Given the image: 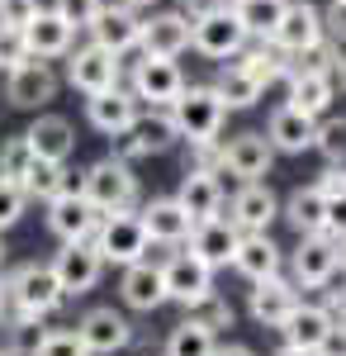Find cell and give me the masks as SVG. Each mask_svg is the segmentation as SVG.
Returning a JSON list of instances; mask_svg holds the SVG:
<instances>
[{
  "mask_svg": "<svg viewBox=\"0 0 346 356\" xmlns=\"http://www.w3.org/2000/svg\"><path fill=\"white\" fill-rule=\"evenodd\" d=\"M62 285H57L53 266H43V261H28L19 271L5 280V309H0V318H10V323H38V318H48L62 309Z\"/></svg>",
  "mask_w": 346,
  "mask_h": 356,
  "instance_id": "cell-1",
  "label": "cell"
},
{
  "mask_svg": "<svg viewBox=\"0 0 346 356\" xmlns=\"http://www.w3.org/2000/svg\"><path fill=\"white\" fill-rule=\"evenodd\" d=\"M171 124H176V134L186 138V143H213V138L223 134V119H228V105L218 100V90L213 86H186L171 105Z\"/></svg>",
  "mask_w": 346,
  "mask_h": 356,
  "instance_id": "cell-2",
  "label": "cell"
},
{
  "mask_svg": "<svg viewBox=\"0 0 346 356\" xmlns=\"http://www.w3.org/2000/svg\"><path fill=\"white\" fill-rule=\"evenodd\" d=\"M90 243H95V252L105 257V266L109 261H114V266H133V261L147 257V247H152L147 233H142V219H138L133 209H109V214H100Z\"/></svg>",
  "mask_w": 346,
  "mask_h": 356,
  "instance_id": "cell-3",
  "label": "cell"
},
{
  "mask_svg": "<svg viewBox=\"0 0 346 356\" xmlns=\"http://www.w3.org/2000/svg\"><path fill=\"white\" fill-rule=\"evenodd\" d=\"M190 48L213 57V62H228V57H238L247 48V29L238 24V15L228 5H213L199 19H190Z\"/></svg>",
  "mask_w": 346,
  "mask_h": 356,
  "instance_id": "cell-4",
  "label": "cell"
},
{
  "mask_svg": "<svg viewBox=\"0 0 346 356\" xmlns=\"http://www.w3.org/2000/svg\"><path fill=\"white\" fill-rule=\"evenodd\" d=\"M81 195H85L100 214H109V209H133L138 204V181H133V171H129V162L105 157V162H95L81 176Z\"/></svg>",
  "mask_w": 346,
  "mask_h": 356,
  "instance_id": "cell-5",
  "label": "cell"
},
{
  "mask_svg": "<svg viewBox=\"0 0 346 356\" xmlns=\"http://www.w3.org/2000/svg\"><path fill=\"white\" fill-rule=\"evenodd\" d=\"M176 138H181V134H176V124H171V114H166V110H157V114H138L133 129L114 134V157H119V162H138V157L166 152Z\"/></svg>",
  "mask_w": 346,
  "mask_h": 356,
  "instance_id": "cell-6",
  "label": "cell"
},
{
  "mask_svg": "<svg viewBox=\"0 0 346 356\" xmlns=\"http://www.w3.org/2000/svg\"><path fill=\"white\" fill-rule=\"evenodd\" d=\"M53 275H57V285H62V295H85V290L100 285L105 257L95 252L90 238L85 243H62V252L53 257Z\"/></svg>",
  "mask_w": 346,
  "mask_h": 356,
  "instance_id": "cell-7",
  "label": "cell"
},
{
  "mask_svg": "<svg viewBox=\"0 0 346 356\" xmlns=\"http://www.w3.org/2000/svg\"><path fill=\"white\" fill-rule=\"evenodd\" d=\"M181 90H186V76H181L176 57H138V67H133V95H138V105L166 110Z\"/></svg>",
  "mask_w": 346,
  "mask_h": 356,
  "instance_id": "cell-8",
  "label": "cell"
},
{
  "mask_svg": "<svg viewBox=\"0 0 346 356\" xmlns=\"http://www.w3.org/2000/svg\"><path fill=\"white\" fill-rule=\"evenodd\" d=\"M119 72H124L119 57L109 48H100V43H85L76 53H67V81L76 86L81 95H100L109 86H119Z\"/></svg>",
  "mask_w": 346,
  "mask_h": 356,
  "instance_id": "cell-9",
  "label": "cell"
},
{
  "mask_svg": "<svg viewBox=\"0 0 346 356\" xmlns=\"http://www.w3.org/2000/svg\"><path fill=\"white\" fill-rule=\"evenodd\" d=\"M161 280H166V300L186 304V309H195L199 300L213 295V271L199 257H190V252H176V257L161 266Z\"/></svg>",
  "mask_w": 346,
  "mask_h": 356,
  "instance_id": "cell-10",
  "label": "cell"
},
{
  "mask_svg": "<svg viewBox=\"0 0 346 356\" xmlns=\"http://www.w3.org/2000/svg\"><path fill=\"white\" fill-rule=\"evenodd\" d=\"M10 81H5V100L15 105V110H38V105H48L57 95V76L48 62H38V57H24L15 72H5Z\"/></svg>",
  "mask_w": 346,
  "mask_h": 356,
  "instance_id": "cell-11",
  "label": "cell"
},
{
  "mask_svg": "<svg viewBox=\"0 0 346 356\" xmlns=\"http://www.w3.org/2000/svg\"><path fill=\"white\" fill-rule=\"evenodd\" d=\"M100 223V209L85 200L81 191H62L48 200V228H53L62 243H85Z\"/></svg>",
  "mask_w": 346,
  "mask_h": 356,
  "instance_id": "cell-12",
  "label": "cell"
},
{
  "mask_svg": "<svg viewBox=\"0 0 346 356\" xmlns=\"http://www.w3.org/2000/svg\"><path fill=\"white\" fill-rule=\"evenodd\" d=\"M138 114H142V105H138L133 90H124V86H109L100 95H85V119H90V129H100L105 138L133 129Z\"/></svg>",
  "mask_w": 346,
  "mask_h": 356,
  "instance_id": "cell-13",
  "label": "cell"
},
{
  "mask_svg": "<svg viewBox=\"0 0 346 356\" xmlns=\"http://www.w3.org/2000/svg\"><path fill=\"white\" fill-rule=\"evenodd\" d=\"M76 337L85 342L90 356H114L124 347H133V328H129V318L119 309H90L76 323Z\"/></svg>",
  "mask_w": 346,
  "mask_h": 356,
  "instance_id": "cell-14",
  "label": "cell"
},
{
  "mask_svg": "<svg viewBox=\"0 0 346 356\" xmlns=\"http://www.w3.org/2000/svg\"><path fill=\"white\" fill-rule=\"evenodd\" d=\"M337 238L327 233H304V243L294 252V285L304 290H322L332 275H337Z\"/></svg>",
  "mask_w": 346,
  "mask_h": 356,
  "instance_id": "cell-15",
  "label": "cell"
},
{
  "mask_svg": "<svg viewBox=\"0 0 346 356\" xmlns=\"http://www.w3.org/2000/svg\"><path fill=\"white\" fill-rule=\"evenodd\" d=\"M270 43L280 48L285 57L304 53V48H313L322 38V10H313L308 0H299V5H285V15H280V24L266 33Z\"/></svg>",
  "mask_w": 346,
  "mask_h": 356,
  "instance_id": "cell-16",
  "label": "cell"
},
{
  "mask_svg": "<svg viewBox=\"0 0 346 356\" xmlns=\"http://www.w3.org/2000/svg\"><path fill=\"white\" fill-rule=\"evenodd\" d=\"M275 214H280V200H275V191H270L266 181H242V191L233 195L228 223H233L238 233H266Z\"/></svg>",
  "mask_w": 346,
  "mask_h": 356,
  "instance_id": "cell-17",
  "label": "cell"
},
{
  "mask_svg": "<svg viewBox=\"0 0 346 356\" xmlns=\"http://www.w3.org/2000/svg\"><path fill=\"white\" fill-rule=\"evenodd\" d=\"M72 38H76V29L67 24L57 10H43V5H38V15L24 24V48H28V57H38V62L67 57L72 53Z\"/></svg>",
  "mask_w": 346,
  "mask_h": 356,
  "instance_id": "cell-18",
  "label": "cell"
},
{
  "mask_svg": "<svg viewBox=\"0 0 346 356\" xmlns=\"http://www.w3.org/2000/svg\"><path fill=\"white\" fill-rule=\"evenodd\" d=\"M138 48H142V57H181L190 48V19L181 10H166V15L142 19Z\"/></svg>",
  "mask_w": 346,
  "mask_h": 356,
  "instance_id": "cell-19",
  "label": "cell"
},
{
  "mask_svg": "<svg viewBox=\"0 0 346 356\" xmlns=\"http://www.w3.org/2000/svg\"><path fill=\"white\" fill-rule=\"evenodd\" d=\"M270 162H275V147L266 143V134H238L223 147L218 171L238 176V181H261V176H270Z\"/></svg>",
  "mask_w": 346,
  "mask_h": 356,
  "instance_id": "cell-20",
  "label": "cell"
},
{
  "mask_svg": "<svg viewBox=\"0 0 346 356\" xmlns=\"http://www.w3.org/2000/svg\"><path fill=\"white\" fill-rule=\"evenodd\" d=\"M238 228H233V223L223 219V214H218V219H204V223H195V228H190V257H199V261H204V266H209V271H218V266H228V261H233V252H238Z\"/></svg>",
  "mask_w": 346,
  "mask_h": 356,
  "instance_id": "cell-21",
  "label": "cell"
},
{
  "mask_svg": "<svg viewBox=\"0 0 346 356\" xmlns=\"http://www.w3.org/2000/svg\"><path fill=\"white\" fill-rule=\"evenodd\" d=\"M299 304V285L285 275H266V280H252V318L261 328H280Z\"/></svg>",
  "mask_w": 346,
  "mask_h": 356,
  "instance_id": "cell-22",
  "label": "cell"
},
{
  "mask_svg": "<svg viewBox=\"0 0 346 356\" xmlns=\"http://www.w3.org/2000/svg\"><path fill=\"white\" fill-rule=\"evenodd\" d=\"M90 33H95V43L100 48H109L114 57L133 53L138 48V33H142V19L133 15V5H100V15H95V24H90Z\"/></svg>",
  "mask_w": 346,
  "mask_h": 356,
  "instance_id": "cell-23",
  "label": "cell"
},
{
  "mask_svg": "<svg viewBox=\"0 0 346 356\" xmlns=\"http://www.w3.org/2000/svg\"><path fill=\"white\" fill-rule=\"evenodd\" d=\"M181 209H186L195 223L218 219L223 214V186H218V171H195L186 166V181H181Z\"/></svg>",
  "mask_w": 346,
  "mask_h": 356,
  "instance_id": "cell-24",
  "label": "cell"
},
{
  "mask_svg": "<svg viewBox=\"0 0 346 356\" xmlns=\"http://www.w3.org/2000/svg\"><path fill=\"white\" fill-rule=\"evenodd\" d=\"M138 219H142L147 243H166V247H181L190 238V228H195V219L181 209V200H152Z\"/></svg>",
  "mask_w": 346,
  "mask_h": 356,
  "instance_id": "cell-25",
  "label": "cell"
},
{
  "mask_svg": "<svg viewBox=\"0 0 346 356\" xmlns=\"http://www.w3.org/2000/svg\"><path fill=\"white\" fill-rule=\"evenodd\" d=\"M119 295L129 309H142V314H152L166 304V280H161V266H152L147 257L133 261V266H124V280H119Z\"/></svg>",
  "mask_w": 346,
  "mask_h": 356,
  "instance_id": "cell-26",
  "label": "cell"
},
{
  "mask_svg": "<svg viewBox=\"0 0 346 356\" xmlns=\"http://www.w3.org/2000/svg\"><path fill=\"white\" fill-rule=\"evenodd\" d=\"M24 138H28V152L43 157V162H67L72 147H76V129H72L62 114H38V119L28 124Z\"/></svg>",
  "mask_w": 346,
  "mask_h": 356,
  "instance_id": "cell-27",
  "label": "cell"
},
{
  "mask_svg": "<svg viewBox=\"0 0 346 356\" xmlns=\"http://www.w3.org/2000/svg\"><path fill=\"white\" fill-rule=\"evenodd\" d=\"M313 129H318V119L280 105V110L266 119V143L275 152H308V147H313Z\"/></svg>",
  "mask_w": 346,
  "mask_h": 356,
  "instance_id": "cell-28",
  "label": "cell"
},
{
  "mask_svg": "<svg viewBox=\"0 0 346 356\" xmlns=\"http://www.w3.org/2000/svg\"><path fill=\"white\" fill-rule=\"evenodd\" d=\"M233 266H238L247 280L280 275V247L270 243L266 233H242V238H238V252H233Z\"/></svg>",
  "mask_w": 346,
  "mask_h": 356,
  "instance_id": "cell-29",
  "label": "cell"
},
{
  "mask_svg": "<svg viewBox=\"0 0 346 356\" xmlns=\"http://www.w3.org/2000/svg\"><path fill=\"white\" fill-rule=\"evenodd\" d=\"M327 328H332V314H327L322 304H304V300L294 304V314L280 323L285 342H290V347H299V352H313Z\"/></svg>",
  "mask_w": 346,
  "mask_h": 356,
  "instance_id": "cell-30",
  "label": "cell"
},
{
  "mask_svg": "<svg viewBox=\"0 0 346 356\" xmlns=\"http://www.w3.org/2000/svg\"><path fill=\"white\" fill-rule=\"evenodd\" d=\"M19 191L33 195V200H53L62 191H81V176L67 171V162H43V157H33L24 171V181H19Z\"/></svg>",
  "mask_w": 346,
  "mask_h": 356,
  "instance_id": "cell-31",
  "label": "cell"
},
{
  "mask_svg": "<svg viewBox=\"0 0 346 356\" xmlns=\"http://www.w3.org/2000/svg\"><path fill=\"white\" fill-rule=\"evenodd\" d=\"M290 110L322 119L332 110V76H313V72H290Z\"/></svg>",
  "mask_w": 346,
  "mask_h": 356,
  "instance_id": "cell-32",
  "label": "cell"
},
{
  "mask_svg": "<svg viewBox=\"0 0 346 356\" xmlns=\"http://www.w3.org/2000/svg\"><path fill=\"white\" fill-rule=\"evenodd\" d=\"M238 67L247 72V76H256L261 86H270V81H290V72H294L290 57L280 53L270 38H261L256 48H242V53H238Z\"/></svg>",
  "mask_w": 346,
  "mask_h": 356,
  "instance_id": "cell-33",
  "label": "cell"
},
{
  "mask_svg": "<svg viewBox=\"0 0 346 356\" xmlns=\"http://www.w3.org/2000/svg\"><path fill=\"white\" fill-rule=\"evenodd\" d=\"M213 90H218V100H223L228 110H252V105L261 100V90H266V86L256 81V76H247L238 62H223V72H218Z\"/></svg>",
  "mask_w": 346,
  "mask_h": 356,
  "instance_id": "cell-34",
  "label": "cell"
},
{
  "mask_svg": "<svg viewBox=\"0 0 346 356\" xmlns=\"http://www.w3.org/2000/svg\"><path fill=\"white\" fill-rule=\"evenodd\" d=\"M285 219L294 223V233L304 238V233H322V223H327V200H322L313 186H304V191H294L285 200Z\"/></svg>",
  "mask_w": 346,
  "mask_h": 356,
  "instance_id": "cell-35",
  "label": "cell"
},
{
  "mask_svg": "<svg viewBox=\"0 0 346 356\" xmlns=\"http://www.w3.org/2000/svg\"><path fill=\"white\" fill-rule=\"evenodd\" d=\"M285 5H290V0H233L228 10L238 15V24L247 29V38H266L270 29L280 24Z\"/></svg>",
  "mask_w": 346,
  "mask_h": 356,
  "instance_id": "cell-36",
  "label": "cell"
},
{
  "mask_svg": "<svg viewBox=\"0 0 346 356\" xmlns=\"http://www.w3.org/2000/svg\"><path fill=\"white\" fill-rule=\"evenodd\" d=\"M213 332L204 328V323H195V318H186V323H176L171 328V337H166V356H213Z\"/></svg>",
  "mask_w": 346,
  "mask_h": 356,
  "instance_id": "cell-37",
  "label": "cell"
},
{
  "mask_svg": "<svg viewBox=\"0 0 346 356\" xmlns=\"http://www.w3.org/2000/svg\"><path fill=\"white\" fill-rule=\"evenodd\" d=\"M290 67H294V72H313V76H337V67H342V43L322 33V38L313 43V48L294 53V62H290Z\"/></svg>",
  "mask_w": 346,
  "mask_h": 356,
  "instance_id": "cell-38",
  "label": "cell"
},
{
  "mask_svg": "<svg viewBox=\"0 0 346 356\" xmlns=\"http://www.w3.org/2000/svg\"><path fill=\"white\" fill-rule=\"evenodd\" d=\"M28 162H33V152H28V138H5L0 143V181H10V186H19L24 181Z\"/></svg>",
  "mask_w": 346,
  "mask_h": 356,
  "instance_id": "cell-39",
  "label": "cell"
},
{
  "mask_svg": "<svg viewBox=\"0 0 346 356\" xmlns=\"http://www.w3.org/2000/svg\"><path fill=\"white\" fill-rule=\"evenodd\" d=\"M313 147L332 166H346V119H322L318 129H313Z\"/></svg>",
  "mask_w": 346,
  "mask_h": 356,
  "instance_id": "cell-40",
  "label": "cell"
},
{
  "mask_svg": "<svg viewBox=\"0 0 346 356\" xmlns=\"http://www.w3.org/2000/svg\"><path fill=\"white\" fill-rule=\"evenodd\" d=\"M33 356H90L85 352V342H81L72 328H53V332H43L33 347H28Z\"/></svg>",
  "mask_w": 346,
  "mask_h": 356,
  "instance_id": "cell-41",
  "label": "cell"
},
{
  "mask_svg": "<svg viewBox=\"0 0 346 356\" xmlns=\"http://www.w3.org/2000/svg\"><path fill=\"white\" fill-rule=\"evenodd\" d=\"M190 318H195V323H204L209 332L233 328V304H228V300H218V290H213L209 300H199L195 309H190Z\"/></svg>",
  "mask_w": 346,
  "mask_h": 356,
  "instance_id": "cell-42",
  "label": "cell"
},
{
  "mask_svg": "<svg viewBox=\"0 0 346 356\" xmlns=\"http://www.w3.org/2000/svg\"><path fill=\"white\" fill-rule=\"evenodd\" d=\"M24 57H28V48H24V29L0 24V72H15Z\"/></svg>",
  "mask_w": 346,
  "mask_h": 356,
  "instance_id": "cell-43",
  "label": "cell"
},
{
  "mask_svg": "<svg viewBox=\"0 0 346 356\" xmlns=\"http://www.w3.org/2000/svg\"><path fill=\"white\" fill-rule=\"evenodd\" d=\"M100 5H105V0H57L53 10L72 29H90V24H95V15H100Z\"/></svg>",
  "mask_w": 346,
  "mask_h": 356,
  "instance_id": "cell-44",
  "label": "cell"
},
{
  "mask_svg": "<svg viewBox=\"0 0 346 356\" xmlns=\"http://www.w3.org/2000/svg\"><path fill=\"white\" fill-rule=\"evenodd\" d=\"M24 200H28V195L19 191V186H10V181H0V233L19 223V214H24Z\"/></svg>",
  "mask_w": 346,
  "mask_h": 356,
  "instance_id": "cell-45",
  "label": "cell"
},
{
  "mask_svg": "<svg viewBox=\"0 0 346 356\" xmlns=\"http://www.w3.org/2000/svg\"><path fill=\"white\" fill-rule=\"evenodd\" d=\"M33 15H38V0H0V24L24 29Z\"/></svg>",
  "mask_w": 346,
  "mask_h": 356,
  "instance_id": "cell-46",
  "label": "cell"
},
{
  "mask_svg": "<svg viewBox=\"0 0 346 356\" xmlns=\"http://www.w3.org/2000/svg\"><path fill=\"white\" fill-rule=\"evenodd\" d=\"M313 191H318L322 200H342V195H346V166H332V162H327V171L313 181Z\"/></svg>",
  "mask_w": 346,
  "mask_h": 356,
  "instance_id": "cell-47",
  "label": "cell"
},
{
  "mask_svg": "<svg viewBox=\"0 0 346 356\" xmlns=\"http://www.w3.org/2000/svg\"><path fill=\"white\" fill-rule=\"evenodd\" d=\"M313 356H346V323L332 318V328L322 332V342L313 347Z\"/></svg>",
  "mask_w": 346,
  "mask_h": 356,
  "instance_id": "cell-48",
  "label": "cell"
},
{
  "mask_svg": "<svg viewBox=\"0 0 346 356\" xmlns=\"http://www.w3.org/2000/svg\"><path fill=\"white\" fill-rule=\"evenodd\" d=\"M322 233L337 238V243H346V195L342 200H327V223H322Z\"/></svg>",
  "mask_w": 346,
  "mask_h": 356,
  "instance_id": "cell-49",
  "label": "cell"
},
{
  "mask_svg": "<svg viewBox=\"0 0 346 356\" xmlns=\"http://www.w3.org/2000/svg\"><path fill=\"white\" fill-rule=\"evenodd\" d=\"M322 33L337 38V43H346V0H332V5H327V15H322Z\"/></svg>",
  "mask_w": 346,
  "mask_h": 356,
  "instance_id": "cell-50",
  "label": "cell"
},
{
  "mask_svg": "<svg viewBox=\"0 0 346 356\" xmlns=\"http://www.w3.org/2000/svg\"><path fill=\"white\" fill-rule=\"evenodd\" d=\"M190 147H195V171H218V166H223L218 138H213V143H190Z\"/></svg>",
  "mask_w": 346,
  "mask_h": 356,
  "instance_id": "cell-51",
  "label": "cell"
},
{
  "mask_svg": "<svg viewBox=\"0 0 346 356\" xmlns=\"http://www.w3.org/2000/svg\"><path fill=\"white\" fill-rule=\"evenodd\" d=\"M322 309H327V314H332V318H337V323H346V290H332V295H327V304H322Z\"/></svg>",
  "mask_w": 346,
  "mask_h": 356,
  "instance_id": "cell-52",
  "label": "cell"
},
{
  "mask_svg": "<svg viewBox=\"0 0 346 356\" xmlns=\"http://www.w3.org/2000/svg\"><path fill=\"white\" fill-rule=\"evenodd\" d=\"M213 356H256L252 347H213Z\"/></svg>",
  "mask_w": 346,
  "mask_h": 356,
  "instance_id": "cell-53",
  "label": "cell"
},
{
  "mask_svg": "<svg viewBox=\"0 0 346 356\" xmlns=\"http://www.w3.org/2000/svg\"><path fill=\"white\" fill-rule=\"evenodd\" d=\"M275 356H313V352H299V347H290V342H285V347H280Z\"/></svg>",
  "mask_w": 346,
  "mask_h": 356,
  "instance_id": "cell-54",
  "label": "cell"
},
{
  "mask_svg": "<svg viewBox=\"0 0 346 356\" xmlns=\"http://www.w3.org/2000/svg\"><path fill=\"white\" fill-rule=\"evenodd\" d=\"M337 266H342V275H346V243L337 247Z\"/></svg>",
  "mask_w": 346,
  "mask_h": 356,
  "instance_id": "cell-55",
  "label": "cell"
},
{
  "mask_svg": "<svg viewBox=\"0 0 346 356\" xmlns=\"http://www.w3.org/2000/svg\"><path fill=\"white\" fill-rule=\"evenodd\" d=\"M337 76H342V86H346V57H342V67H337Z\"/></svg>",
  "mask_w": 346,
  "mask_h": 356,
  "instance_id": "cell-56",
  "label": "cell"
},
{
  "mask_svg": "<svg viewBox=\"0 0 346 356\" xmlns=\"http://www.w3.org/2000/svg\"><path fill=\"white\" fill-rule=\"evenodd\" d=\"M124 5H133V10H138V5H152V0H124Z\"/></svg>",
  "mask_w": 346,
  "mask_h": 356,
  "instance_id": "cell-57",
  "label": "cell"
},
{
  "mask_svg": "<svg viewBox=\"0 0 346 356\" xmlns=\"http://www.w3.org/2000/svg\"><path fill=\"white\" fill-rule=\"evenodd\" d=\"M0 356H19V352H15V347H0Z\"/></svg>",
  "mask_w": 346,
  "mask_h": 356,
  "instance_id": "cell-58",
  "label": "cell"
},
{
  "mask_svg": "<svg viewBox=\"0 0 346 356\" xmlns=\"http://www.w3.org/2000/svg\"><path fill=\"white\" fill-rule=\"evenodd\" d=\"M0 309H5V280H0Z\"/></svg>",
  "mask_w": 346,
  "mask_h": 356,
  "instance_id": "cell-59",
  "label": "cell"
},
{
  "mask_svg": "<svg viewBox=\"0 0 346 356\" xmlns=\"http://www.w3.org/2000/svg\"><path fill=\"white\" fill-rule=\"evenodd\" d=\"M0 261H5V243H0Z\"/></svg>",
  "mask_w": 346,
  "mask_h": 356,
  "instance_id": "cell-60",
  "label": "cell"
},
{
  "mask_svg": "<svg viewBox=\"0 0 346 356\" xmlns=\"http://www.w3.org/2000/svg\"><path fill=\"white\" fill-rule=\"evenodd\" d=\"M218 5H233V0H218Z\"/></svg>",
  "mask_w": 346,
  "mask_h": 356,
  "instance_id": "cell-61",
  "label": "cell"
}]
</instances>
